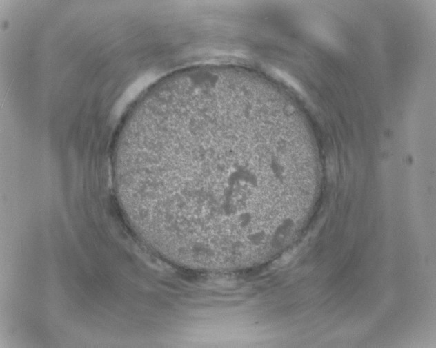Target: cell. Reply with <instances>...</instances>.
<instances>
[{"mask_svg":"<svg viewBox=\"0 0 436 348\" xmlns=\"http://www.w3.org/2000/svg\"><path fill=\"white\" fill-rule=\"evenodd\" d=\"M256 102L204 90L161 95L128 123L114 179L130 222L156 250L205 265L241 263L275 244L307 168L260 141Z\"/></svg>","mask_w":436,"mask_h":348,"instance_id":"1","label":"cell"}]
</instances>
